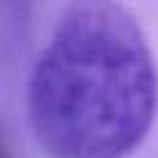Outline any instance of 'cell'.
I'll list each match as a JSON object with an SVG mask.
<instances>
[{
    "instance_id": "obj_1",
    "label": "cell",
    "mask_w": 158,
    "mask_h": 158,
    "mask_svg": "<svg viewBox=\"0 0 158 158\" xmlns=\"http://www.w3.org/2000/svg\"><path fill=\"white\" fill-rule=\"evenodd\" d=\"M158 106L148 42L118 0H72L40 52L27 114L54 158H123L146 138Z\"/></svg>"
},
{
    "instance_id": "obj_2",
    "label": "cell",
    "mask_w": 158,
    "mask_h": 158,
    "mask_svg": "<svg viewBox=\"0 0 158 158\" xmlns=\"http://www.w3.org/2000/svg\"><path fill=\"white\" fill-rule=\"evenodd\" d=\"M0 158H12L10 151H7V146H5V141H2V136H0Z\"/></svg>"
}]
</instances>
